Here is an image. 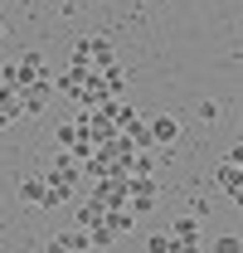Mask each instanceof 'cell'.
I'll return each instance as SVG.
<instances>
[{"mask_svg":"<svg viewBox=\"0 0 243 253\" xmlns=\"http://www.w3.org/2000/svg\"><path fill=\"white\" fill-rule=\"evenodd\" d=\"M83 234H88V244H92V249H107V244H117V234L107 229V219H102V224H92V229H83Z\"/></svg>","mask_w":243,"mask_h":253,"instance_id":"cell-13","label":"cell"},{"mask_svg":"<svg viewBox=\"0 0 243 253\" xmlns=\"http://www.w3.org/2000/svg\"><path fill=\"white\" fill-rule=\"evenodd\" d=\"M73 63H83V68H107V63H117V49H112V39H102V34H92V39H78L73 44Z\"/></svg>","mask_w":243,"mask_h":253,"instance_id":"cell-2","label":"cell"},{"mask_svg":"<svg viewBox=\"0 0 243 253\" xmlns=\"http://www.w3.org/2000/svg\"><path fill=\"white\" fill-rule=\"evenodd\" d=\"M97 83H102V93H107V97H126V68H122V63L97 68Z\"/></svg>","mask_w":243,"mask_h":253,"instance_id":"cell-9","label":"cell"},{"mask_svg":"<svg viewBox=\"0 0 243 253\" xmlns=\"http://www.w3.org/2000/svg\"><path fill=\"white\" fill-rule=\"evenodd\" d=\"M126 210L136 219L156 210V175H126Z\"/></svg>","mask_w":243,"mask_h":253,"instance_id":"cell-4","label":"cell"},{"mask_svg":"<svg viewBox=\"0 0 243 253\" xmlns=\"http://www.w3.org/2000/svg\"><path fill=\"white\" fill-rule=\"evenodd\" d=\"M54 146H59V151H68V156H78V161L92 151V146H88V136H83V112L54 126Z\"/></svg>","mask_w":243,"mask_h":253,"instance_id":"cell-3","label":"cell"},{"mask_svg":"<svg viewBox=\"0 0 243 253\" xmlns=\"http://www.w3.org/2000/svg\"><path fill=\"white\" fill-rule=\"evenodd\" d=\"M165 253H204V249H200V244H170Z\"/></svg>","mask_w":243,"mask_h":253,"instance_id":"cell-19","label":"cell"},{"mask_svg":"<svg viewBox=\"0 0 243 253\" xmlns=\"http://www.w3.org/2000/svg\"><path fill=\"white\" fill-rule=\"evenodd\" d=\"M204 253H239V234H219V239H204Z\"/></svg>","mask_w":243,"mask_h":253,"instance_id":"cell-14","label":"cell"},{"mask_svg":"<svg viewBox=\"0 0 243 253\" xmlns=\"http://www.w3.org/2000/svg\"><path fill=\"white\" fill-rule=\"evenodd\" d=\"M15 122H20V97H15V88H0V126Z\"/></svg>","mask_w":243,"mask_h":253,"instance_id":"cell-11","label":"cell"},{"mask_svg":"<svg viewBox=\"0 0 243 253\" xmlns=\"http://www.w3.org/2000/svg\"><path fill=\"white\" fill-rule=\"evenodd\" d=\"M102 219H107V210H97L92 200H83V205H78V224H83V229H92V224H102Z\"/></svg>","mask_w":243,"mask_h":253,"instance_id":"cell-15","label":"cell"},{"mask_svg":"<svg viewBox=\"0 0 243 253\" xmlns=\"http://www.w3.org/2000/svg\"><path fill=\"white\" fill-rule=\"evenodd\" d=\"M146 136H151V151L175 146V141H180V122H175L170 112H151V117H146Z\"/></svg>","mask_w":243,"mask_h":253,"instance_id":"cell-6","label":"cell"},{"mask_svg":"<svg viewBox=\"0 0 243 253\" xmlns=\"http://www.w3.org/2000/svg\"><path fill=\"white\" fill-rule=\"evenodd\" d=\"M15 97H20V117H39V112L54 102V83H49V78L25 83V88H15Z\"/></svg>","mask_w":243,"mask_h":253,"instance_id":"cell-5","label":"cell"},{"mask_svg":"<svg viewBox=\"0 0 243 253\" xmlns=\"http://www.w3.org/2000/svg\"><path fill=\"white\" fill-rule=\"evenodd\" d=\"M107 229L122 239V234H131V229H136V214H131L126 205H122V210H107Z\"/></svg>","mask_w":243,"mask_h":253,"instance_id":"cell-12","label":"cell"},{"mask_svg":"<svg viewBox=\"0 0 243 253\" xmlns=\"http://www.w3.org/2000/svg\"><path fill=\"white\" fill-rule=\"evenodd\" d=\"M39 78H49V63H44V54L25 49V54L15 59V88H25V83H39Z\"/></svg>","mask_w":243,"mask_h":253,"instance_id":"cell-7","label":"cell"},{"mask_svg":"<svg viewBox=\"0 0 243 253\" xmlns=\"http://www.w3.org/2000/svg\"><path fill=\"white\" fill-rule=\"evenodd\" d=\"M0 88H15V63H0Z\"/></svg>","mask_w":243,"mask_h":253,"instance_id":"cell-18","label":"cell"},{"mask_svg":"<svg viewBox=\"0 0 243 253\" xmlns=\"http://www.w3.org/2000/svg\"><path fill=\"white\" fill-rule=\"evenodd\" d=\"M25 205H39V210H49V190H44V180H20V190H15Z\"/></svg>","mask_w":243,"mask_h":253,"instance_id":"cell-10","label":"cell"},{"mask_svg":"<svg viewBox=\"0 0 243 253\" xmlns=\"http://www.w3.org/2000/svg\"><path fill=\"white\" fill-rule=\"evenodd\" d=\"M195 117H200V122H219V117H224V107H219L214 97H204V102L195 107Z\"/></svg>","mask_w":243,"mask_h":253,"instance_id":"cell-16","label":"cell"},{"mask_svg":"<svg viewBox=\"0 0 243 253\" xmlns=\"http://www.w3.org/2000/svg\"><path fill=\"white\" fill-rule=\"evenodd\" d=\"M214 185L224 190L234 205L243 200V151H239V146H229V156L214 166Z\"/></svg>","mask_w":243,"mask_h":253,"instance_id":"cell-1","label":"cell"},{"mask_svg":"<svg viewBox=\"0 0 243 253\" xmlns=\"http://www.w3.org/2000/svg\"><path fill=\"white\" fill-rule=\"evenodd\" d=\"M170 244H200L204 249V229H200V219L195 214H180V219L170 224V234H165Z\"/></svg>","mask_w":243,"mask_h":253,"instance_id":"cell-8","label":"cell"},{"mask_svg":"<svg viewBox=\"0 0 243 253\" xmlns=\"http://www.w3.org/2000/svg\"><path fill=\"white\" fill-rule=\"evenodd\" d=\"M170 249V239H165V234H151V239H146V253H165Z\"/></svg>","mask_w":243,"mask_h":253,"instance_id":"cell-17","label":"cell"}]
</instances>
